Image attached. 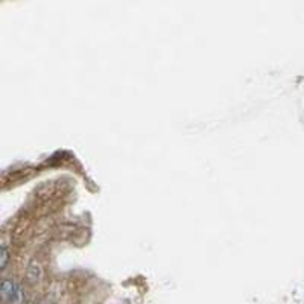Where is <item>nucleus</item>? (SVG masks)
<instances>
[{
	"mask_svg": "<svg viewBox=\"0 0 304 304\" xmlns=\"http://www.w3.org/2000/svg\"><path fill=\"white\" fill-rule=\"evenodd\" d=\"M2 297L9 304H22L23 303L22 288L11 278L2 280Z\"/></svg>",
	"mask_w": 304,
	"mask_h": 304,
	"instance_id": "nucleus-1",
	"label": "nucleus"
},
{
	"mask_svg": "<svg viewBox=\"0 0 304 304\" xmlns=\"http://www.w3.org/2000/svg\"><path fill=\"white\" fill-rule=\"evenodd\" d=\"M2 259H0V265H2V268L5 266V263H6V246H5V243H2Z\"/></svg>",
	"mask_w": 304,
	"mask_h": 304,
	"instance_id": "nucleus-2",
	"label": "nucleus"
}]
</instances>
